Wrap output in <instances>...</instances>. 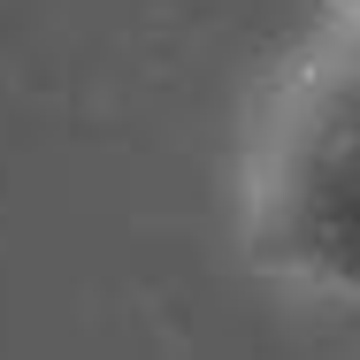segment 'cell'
Masks as SVG:
<instances>
[{
    "label": "cell",
    "mask_w": 360,
    "mask_h": 360,
    "mask_svg": "<svg viewBox=\"0 0 360 360\" xmlns=\"http://www.w3.org/2000/svg\"><path fill=\"white\" fill-rule=\"evenodd\" d=\"M322 8H330L338 23H360V0H322Z\"/></svg>",
    "instance_id": "cell-2"
},
{
    "label": "cell",
    "mask_w": 360,
    "mask_h": 360,
    "mask_svg": "<svg viewBox=\"0 0 360 360\" xmlns=\"http://www.w3.org/2000/svg\"><path fill=\"white\" fill-rule=\"evenodd\" d=\"M238 253L307 299H360V23H322L253 92L238 139Z\"/></svg>",
    "instance_id": "cell-1"
}]
</instances>
